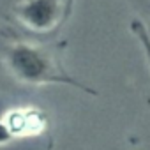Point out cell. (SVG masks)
I'll return each mask as SVG.
<instances>
[{"mask_svg": "<svg viewBox=\"0 0 150 150\" xmlns=\"http://www.w3.org/2000/svg\"><path fill=\"white\" fill-rule=\"evenodd\" d=\"M132 28L136 30V34H138V37H139V41L145 44V48H146V53H148V57H150V37L146 35V32L143 30V27L138 23V21H134V25H132Z\"/></svg>", "mask_w": 150, "mask_h": 150, "instance_id": "3", "label": "cell"}, {"mask_svg": "<svg viewBox=\"0 0 150 150\" xmlns=\"http://www.w3.org/2000/svg\"><path fill=\"white\" fill-rule=\"evenodd\" d=\"M74 0H18L11 7L9 20L27 37L44 39L55 35L69 20Z\"/></svg>", "mask_w": 150, "mask_h": 150, "instance_id": "2", "label": "cell"}, {"mask_svg": "<svg viewBox=\"0 0 150 150\" xmlns=\"http://www.w3.org/2000/svg\"><path fill=\"white\" fill-rule=\"evenodd\" d=\"M62 48L64 44H42L34 42L32 37L9 34L2 50V62L9 76L23 85L65 83L96 94L92 88L67 74L62 65Z\"/></svg>", "mask_w": 150, "mask_h": 150, "instance_id": "1", "label": "cell"}]
</instances>
